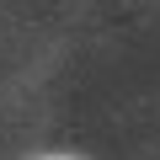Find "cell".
<instances>
[{
	"mask_svg": "<svg viewBox=\"0 0 160 160\" xmlns=\"http://www.w3.org/2000/svg\"><path fill=\"white\" fill-rule=\"evenodd\" d=\"M43 160H75V155H43Z\"/></svg>",
	"mask_w": 160,
	"mask_h": 160,
	"instance_id": "obj_1",
	"label": "cell"
}]
</instances>
